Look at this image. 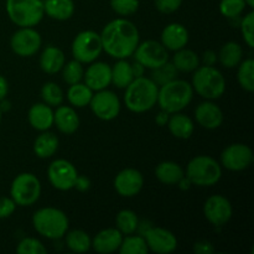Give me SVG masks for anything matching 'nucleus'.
<instances>
[{"mask_svg":"<svg viewBox=\"0 0 254 254\" xmlns=\"http://www.w3.org/2000/svg\"><path fill=\"white\" fill-rule=\"evenodd\" d=\"M155 176L161 184L176 185L185 176L183 166L175 161H161L155 168Z\"/></svg>","mask_w":254,"mask_h":254,"instance_id":"bb28decb","label":"nucleus"},{"mask_svg":"<svg viewBox=\"0 0 254 254\" xmlns=\"http://www.w3.org/2000/svg\"><path fill=\"white\" fill-rule=\"evenodd\" d=\"M245 1H246V5H247L248 7L253 9V7H254V0H245Z\"/></svg>","mask_w":254,"mask_h":254,"instance_id":"864d4df0","label":"nucleus"},{"mask_svg":"<svg viewBox=\"0 0 254 254\" xmlns=\"http://www.w3.org/2000/svg\"><path fill=\"white\" fill-rule=\"evenodd\" d=\"M118 251L121 254H146L149 252L148 246H146L143 236H135L134 233L123 237Z\"/></svg>","mask_w":254,"mask_h":254,"instance_id":"f704fd0d","label":"nucleus"},{"mask_svg":"<svg viewBox=\"0 0 254 254\" xmlns=\"http://www.w3.org/2000/svg\"><path fill=\"white\" fill-rule=\"evenodd\" d=\"M84 74V67L83 64L78 62L77 60H72V61L67 62L62 67V78L67 84H74L78 83L83 79Z\"/></svg>","mask_w":254,"mask_h":254,"instance_id":"58836bf2","label":"nucleus"},{"mask_svg":"<svg viewBox=\"0 0 254 254\" xmlns=\"http://www.w3.org/2000/svg\"><path fill=\"white\" fill-rule=\"evenodd\" d=\"M16 252L19 254H46L47 250L41 241L32 237H26L19 242L16 247Z\"/></svg>","mask_w":254,"mask_h":254,"instance_id":"a19ab883","label":"nucleus"},{"mask_svg":"<svg viewBox=\"0 0 254 254\" xmlns=\"http://www.w3.org/2000/svg\"><path fill=\"white\" fill-rule=\"evenodd\" d=\"M193 92L202 98L213 101L223 96L226 91V79L220 69L215 66H198L192 76Z\"/></svg>","mask_w":254,"mask_h":254,"instance_id":"39448f33","label":"nucleus"},{"mask_svg":"<svg viewBox=\"0 0 254 254\" xmlns=\"http://www.w3.org/2000/svg\"><path fill=\"white\" fill-rule=\"evenodd\" d=\"M237 71V81L240 86L245 91L253 92L254 91V61L253 59H247L245 61H241L238 64Z\"/></svg>","mask_w":254,"mask_h":254,"instance_id":"c9c22d12","label":"nucleus"},{"mask_svg":"<svg viewBox=\"0 0 254 254\" xmlns=\"http://www.w3.org/2000/svg\"><path fill=\"white\" fill-rule=\"evenodd\" d=\"M1 116H2V112L1 109H0V123H1Z\"/></svg>","mask_w":254,"mask_h":254,"instance_id":"5fc2aeb1","label":"nucleus"},{"mask_svg":"<svg viewBox=\"0 0 254 254\" xmlns=\"http://www.w3.org/2000/svg\"><path fill=\"white\" fill-rule=\"evenodd\" d=\"M111 68L112 83H113L117 88L124 89L134 79L133 71H131V64L127 61V59L118 60Z\"/></svg>","mask_w":254,"mask_h":254,"instance_id":"2f4dec72","label":"nucleus"},{"mask_svg":"<svg viewBox=\"0 0 254 254\" xmlns=\"http://www.w3.org/2000/svg\"><path fill=\"white\" fill-rule=\"evenodd\" d=\"M144 178L136 169H123L114 179V189L122 197H134L141 191Z\"/></svg>","mask_w":254,"mask_h":254,"instance_id":"f3484780","label":"nucleus"},{"mask_svg":"<svg viewBox=\"0 0 254 254\" xmlns=\"http://www.w3.org/2000/svg\"><path fill=\"white\" fill-rule=\"evenodd\" d=\"M66 246L71 252L84 253L89 251L92 246V240L87 232L82 230H73L66 232Z\"/></svg>","mask_w":254,"mask_h":254,"instance_id":"473e14b6","label":"nucleus"},{"mask_svg":"<svg viewBox=\"0 0 254 254\" xmlns=\"http://www.w3.org/2000/svg\"><path fill=\"white\" fill-rule=\"evenodd\" d=\"M16 210V203L11 197H0V218L10 217Z\"/></svg>","mask_w":254,"mask_h":254,"instance_id":"a18cd8bd","label":"nucleus"},{"mask_svg":"<svg viewBox=\"0 0 254 254\" xmlns=\"http://www.w3.org/2000/svg\"><path fill=\"white\" fill-rule=\"evenodd\" d=\"M77 169L71 161L66 159H56L52 161L47 169V178L52 188L59 191H68L73 189L76 180Z\"/></svg>","mask_w":254,"mask_h":254,"instance_id":"9b49d317","label":"nucleus"},{"mask_svg":"<svg viewBox=\"0 0 254 254\" xmlns=\"http://www.w3.org/2000/svg\"><path fill=\"white\" fill-rule=\"evenodd\" d=\"M131 71H133L134 78H138V77L144 76V72H145V67L143 64H140L139 62L134 61V64H131Z\"/></svg>","mask_w":254,"mask_h":254,"instance_id":"3c124183","label":"nucleus"},{"mask_svg":"<svg viewBox=\"0 0 254 254\" xmlns=\"http://www.w3.org/2000/svg\"><path fill=\"white\" fill-rule=\"evenodd\" d=\"M166 126H168L169 131L178 139H189L195 130V124L192 119L181 112L170 114Z\"/></svg>","mask_w":254,"mask_h":254,"instance_id":"393cba45","label":"nucleus"},{"mask_svg":"<svg viewBox=\"0 0 254 254\" xmlns=\"http://www.w3.org/2000/svg\"><path fill=\"white\" fill-rule=\"evenodd\" d=\"M185 176L192 185L208 188L216 185L221 180L222 166L211 156L197 155L191 159L186 166Z\"/></svg>","mask_w":254,"mask_h":254,"instance_id":"423d86ee","label":"nucleus"},{"mask_svg":"<svg viewBox=\"0 0 254 254\" xmlns=\"http://www.w3.org/2000/svg\"><path fill=\"white\" fill-rule=\"evenodd\" d=\"M160 39V42L168 51L175 52L188 45L189 31L184 25L179 22H171L164 27Z\"/></svg>","mask_w":254,"mask_h":254,"instance_id":"aec40b11","label":"nucleus"},{"mask_svg":"<svg viewBox=\"0 0 254 254\" xmlns=\"http://www.w3.org/2000/svg\"><path fill=\"white\" fill-rule=\"evenodd\" d=\"M59 149V138L49 130L41 131L34 141V153L40 159H49Z\"/></svg>","mask_w":254,"mask_h":254,"instance_id":"cd10ccee","label":"nucleus"},{"mask_svg":"<svg viewBox=\"0 0 254 254\" xmlns=\"http://www.w3.org/2000/svg\"><path fill=\"white\" fill-rule=\"evenodd\" d=\"M124 236L117 228H106L94 236L91 247L97 253L109 254L119 250Z\"/></svg>","mask_w":254,"mask_h":254,"instance_id":"412c9836","label":"nucleus"},{"mask_svg":"<svg viewBox=\"0 0 254 254\" xmlns=\"http://www.w3.org/2000/svg\"><path fill=\"white\" fill-rule=\"evenodd\" d=\"M247 7L245 0H221L220 12L227 19H240Z\"/></svg>","mask_w":254,"mask_h":254,"instance_id":"ea45409f","label":"nucleus"},{"mask_svg":"<svg viewBox=\"0 0 254 254\" xmlns=\"http://www.w3.org/2000/svg\"><path fill=\"white\" fill-rule=\"evenodd\" d=\"M42 2L45 15L57 21L71 19L74 14L73 0H42Z\"/></svg>","mask_w":254,"mask_h":254,"instance_id":"a878e982","label":"nucleus"},{"mask_svg":"<svg viewBox=\"0 0 254 254\" xmlns=\"http://www.w3.org/2000/svg\"><path fill=\"white\" fill-rule=\"evenodd\" d=\"M73 188L78 190L79 192H86L91 188V180L84 175H77Z\"/></svg>","mask_w":254,"mask_h":254,"instance_id":"49530a36","label":"nucleus"},{"mask_svg":"<svg viewBox=\"0 0 254 254\" xmlns=\"http://www.w3.org/2000/svg\"><path fill=\"white\" fill-rule=\"evenodd\" d=\"M253 151L243 143H233L221 153V165L230 171H243L253 163Z\"/></svg>","mask_w":254,"mask_h":254,"instance_id":"4468645a","label":"nucleus"},{"mask_svg":"<svg viewBox=\"0 0 254 254\" xmlns=\"http://www.w3.org/2000/svg\"><path fill=\"white\" fill-rule=\"evenodd\" d=\"M89 107L94 116L101 121H113L121 113V101L118 96L107 88L93 93Z\"/></svg>","mask_w":254,"mask_h":254,"instance_id":"f8f14e48","label":"nucleus"},{"mask_svg":"<svg viewBox=\"0 0 254 254\" xmlns=\"http://www.w3.org/2000/svg\"><path fill=\"white\" fill-rule=\"evenodd\" d=\"M253 27H254V12L250 11L241 19L240 29L242 32V36L247 46L251 49L254 47V36H253Z\"/></svg>","mask_w":254,"mask_h":254,"instance_id":"37998d69","label":"nucleus"},{"mask_svg":"<svg viewBox=\"0 0 254 254\" xmlns=\"http://www.w3.org/2000/svg\"><path fill=\"white\" fill-rule=\"evenodd\" d=\"M42 44L41 35L34 27H20L10 39L12 52L20 57H31L40 50Z\"/></svg>","mask_w":254,"mask_h":254,"instance_id":"ddd939ff","label":"nucleus"},{"mask_svg":"<svg viewBox=\"0 0 254 254\" xmlns=\"http://www.w3.org/2000/svg\"><path fill=\"white\" fill-rule=\"evenodd\" d=\"M184 0H155V7L163 14H173L178 11Z\"/></svg>","mask_w":254,"mask_h":254,"instance_id":"c03bdc74","label":"nucleus"},{"mask_svg":"<svg viewBox=\"0 0 254 254\" xmlns=\"http://www.w3.org/2000/svg\"><path fill=\"white\" fill-rule=\"evenodd\" d=\"M151 77L150 78L155 82L156 86H163V84L168 83V82L173 81V79L178 78L179 71L176 67L174 66L173 62H165L161 66L156 67V68L151 69Z\"/></svg>","mask_w":254,"mask_h":254,"instance_id":"4c0bfd02","label":"nucleus"},{"mask_svg":"<svg viewBox=\"0 0 254 254\" xmlns=\"http://www.w3.org/2000/svg\"><path fill=\"white\" fill-rule=\"evenodd\" d=\"M40 195H41V183L34 174H19L12 180L10 186V197L15 201L16 206L21 207L32 206L39 200Z\"/></svg>","mask_w":254,"mask_h":254,"instance_id":"6e6552de","label":"nucleus"},{"mask_svg":"<svg viewBox=\"0 0 254 254\" xmlns=\"http://www.w3.org/2000/svg\"><path fill=\"white\" fill-rule=\"evenodd\" d=\"M66 64L64 51L56 46H46L40 56V67L47 74H55L60 72Z\"/></svg>","mask_w":254,"mask_h":254,"instance_id":"b1692460","label":"nucleus"},{"mask_svg":"<svg viewBox=\"0 0 254 254\" xmlns=\"http://www.w3.org/2000/svg\"><path fill=\"white\" fill-rule=\"evenodd\" d=\"M32 226L42 237L57 241L64 237L68 231L69 221L66 213L60 208L42 207L32 216Z\"/></svg>","mask_w":254,"mask_h":254,"instance_id":"20e7f679","label":"nucleus"},{"mask_svg":"<svg viewBox=\"0 0 254 254\" xmlns=\"http://www.w3.org/2000/svg\"><path fill=\"white\" fill-rule=\"evenodd\" d=\"M218 61L225 68H235L243 59V49L238 42H226L217 55Z\"/></svg>","mask_w":254,"mask_h":254,"instance_id":"c85d7f7f","label":"nucleus"},{"mask_svg":"<svg viewBox=\"0 0 254 254\" xmlns=\"http://www.w3.org/2000/svg\"><path fill=\"white\" fill-rule=\"evenodd\" d=\"M193 88L191 83L184 79L175 78L159 87L158 102L161 111L169 114L184 111L191 103Z\"/></svg>","mask_w":254,"mask_h":254,"instance_id":"7ed1b4c3","label":"nucleus"},{"mask_svg":"<svg viewBox=\"0 0 254 254\" xmlns=\"http://www.w3.org/2000/svg\"><path fill=\"white\" fill-rule=\"evenodd\" d=\"M99 36L103 51L117 60L129 59L133 56L140 41L138 27L126 17H118L109 21L103 27Z\"/></svg>","mask_w":254,"mask_h":254,"instance_id":"f257e3e1","label":"nucleus"},{"mask_svg":"<svg viewBox=\"0 0 254 254\" xmlns=\"http://www.w3.org/2000/svg\"><path fill=\"white\" fill-rule=\"evenodd\" d=\"M54 126L66 135L76 133L79 128V117L71 106H59L54 111Z\"/></svg>","mask_w":254,"mask_h":254,"instance_id":"4be33fe9","label":"nucleus"},{"mask_svg":"<svg viewBox=\"0 0 254 254\" xmlns=\"http://www.w3.org/2000/svg\"><path fill=\"white\" fill-rule=\"evenodd\" d=\"M41 98L50 107H59L64 103V93L55 82H46L41 88Z\"/></svg>","mask_w":254,"mask_h":254,"instance_id":"e433bc0d","label":"nucleus"},{"mask_svg":"<svg viewBox=\"0 0 254 254\" xmlns=\"http://www.w3.org/2000/svg\"><path fill=\"white\" fill-rule=\"evenodd\" d=\"M84 83L93 92L108 88L112 83V68L108 64L93 61L89 64L83 74Z\"/></svg>","mask_w":254,"mask_h":254,"instance_id":"a211bd4d","label":"nucleus"},{"mask_svg":"<svg viewBox=\"0 0 254 254\" xmlns=\"http://www.w3.org/2000/svg\"><path fill=\"white\" fill-rule=\"evenodd\" d=\"M117 230L123 236L131 235L138 231L139 218L136 213L131 210H122L119 211L116 217Z\"/></svg>","mask_w":254,"mask_h":254,"instance_id":"72a5a7b5","label":"nucleus"},{"mask_svg":"<svg viewBox=\"0 0 254 254\" xmlns=\"http://www.w3.org/2000/svg\"><path fill=\"white\" fill-rule=\"evenodd\" d=\"M232 205L222 195H212L203 205V215L211 225L216 227L225 226L232 217Z\"/></svg>","mask_w":254,"mask_h":254,"instance_id":"dca6fc26","label":"nucleus"},{"mask_svg":"<svg viewBox=\"0 0 254 254\" xmlns=\"http://www.w3.org/2000/svg\"><path fill=\"white\" fill-rule=\"evenodd\" d=\"M193 251H195L196 253L207 254L213 252V247L208 241H201V242L196 243L195 247H193Z\"/></svg>","mask_w":254,"mask_h":254,"instance_id":"de8ad7c7","label":"nucleus"},{"mask_svg":"<svg viewBox=\"0 0 254 254\" xmlns=\"http://www.w3.org/2000/svg\"><path fill=\"white\" fill-rule=\"evenodd\" d=\"M72 56L81 64H91L96 61L103 52L99 34L92 30L81 31L72 41Z\"/></svg>","mask_w":254,"mask_h":254,"instance_id":"1a4fd4ad","label":"nucleus"},{"mask_svg":"<svg viewBox=\"0 0 254 254\" xmlns=\"http://www.w3.org/2000/svg\"><path fill=\"white\" fill-rule=\"evenodd\" d=\"M217 54L215 51H212V50H207L202 55V62L206 66H213L217 62Z\"/></svg>","mask_w":254,"mask_h":254,"instance_id":"09e8293b","label":"nucleus"},{"mask_svg":"<svg viewBox=\"0 0 254 254\" xmlns=\"http://www.w3.org/2000/svg\"><path fill=\"white\" fill-rule=\"evenodd\" d=\"M9 19L19 27H34L45 16L42 0H6Z\"/></svg>","mask_w":254,"mask_h":254,"instance_id":"0eeeda50","label":"nucleus"},{"mask_svg":"<svg viewBox=\"0 0 254 254\" xmlns=\"http://www.w3.org/2000/svg\"><path fill=\"white\" fill-rule=\"evenodd\" d=\"M30 126L39 131L49 130L54 126V111L46 103H35L27 113Z\"/></svg>","mask_w":254,"mask_h":254,"instance_id":"5701e85b","label":"nucleus"},{"mask_svg":"<svg viewBox=\"0 0 254 254\" xmlns=\"http://www.w3.org/2000/svg\"><path fill=\"white\" fill-rule=\"evenodd\" d=\"M7 92H9V84H7L6 78L0 74V101L6 98Z\"/></svg>","mask_w":254,"mask_h":254,"instance_id":"8fccbe9b","label":"nucleus"},{"mask_svg":"<svg viewBox=\"0 0 254 254\" xmlns=\"http://www.w3.org/2000/svg\"><path fill=\"white\" fill-rule=\"evenodd\" d=\"M141 236L145 240L148 250L158 254H169L178 248V238L171 231L163 227L149 226Z\"/></svg>","mask_w":254,"mask_h":254,"instance_id":"2eb2a0df","label":"nucleus"},{"mask_svg":"<svg viewBox=\"0 0 254 254\" xmlns=\"http://www.w3.org/2000/svg\"><path fill=\"white\" fill-rule=\"evenodd\" d=\"M169 117H170V114L166 113V112L161 111L160 113H158V116L155 117V122L158 126L160 127H164L168 124V121H169Z\"/></svg>","mask_w":254,"mask_h":254,"instance_id":"603ef678","label":"nucleus"},{"mask_svg":"<svg viewBox=\"0 0 254 254\" xmlns=\"http://www.w3.org/2000/svg\"><path fill=\"white\" fill-rule=\"evenodd\" d=\"M195 119L202 128L212 130L222 126L223 112L217 104L207 99L196 107Z\"/></svg>","mask_w":254,"mask_h":254,"instance_id":"6ab92c4d","label":"nucleus"},{"mask_svg":"<svg viewBox=\"0 0 254 254\" xmlns=\"http://www.w3.org/2000/svg\"><path fill=\"white\" fill-rule=\"evenodd\" d=\"M134 61L143 64L145 68L154 69L169 61V51L163 44L155 40L139 42L133 54Z\"/></svg>","mask_w":254,"mask_h":254,"instance_id":"9d476101","label":"nucleus"},{"mask_svg":"<svg viewBox=\"0 0 254 254\" xmlns=\"http://www.w3.org/2000/svg\"><path fill=\"white\" fill-rule=\"evenodd\" d=\"M173 64L176 67L179 72H193L198 66H200V57L195 51L189 49H180L175 51L173 56Z\"/></svg>","mask_w":254,"mask_h":254,"instance_id":"c756f323","label":"nucleus"},{"mask_svg":"<svg viewBox=\"0 0 254 254\" xmlns=\"http://www.w3.org/2000/svg\"><path fill=\"white\" fill-rule=\"evenodd\" d=\"M111 7L121 16H129L138 11L139 0H111Z\"/></svg>","mask_w":254,"mask_h":254,"instance_id":"79ce46f5","label":"nucleus"},{"mask_svg":"<svg viewBox=\"0 0 254 254\" xmlns=\"http://www.w3.org/2000/svg\"><path fill=\"white\" fill-rule=\"evenodd\" d=\"M94 92L87 86L86 83H78L71 84L67 91V101L69 102L72 107L76 108H83V107L89 106L92 97H93Z\"/></svg>","mask_w":254,"mask_h":254,"instance_id":"7c9ffc66","label":"nucleus"},{"mask_svg":"<svg viewBox=\"0 0 254 254\" xmlns=\"http://www.w3.org/2000/svg\"><path fill=\"white\" fill-rule=\"evenodd\" d=\"M124 89V103L133 113H145L153 109L158 102L159 86L148 77L134 78Z\"/></svg>","mask_w":254,"mask_h":254,"instance_id":"f03ea898","label":"nucleus"}]
</instances>
